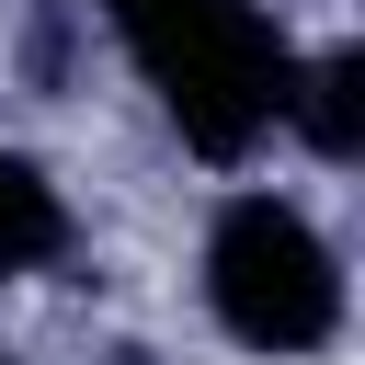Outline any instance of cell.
Masks as SVG:
<instances>
[{"instance_id":"cell-3","label":"cell","mask_w":365,"mask_h":365,"mask_svg":"<svg viewBox=\"0 0 365 365\" xmlns=\"http://www.w3.org/2000/svg\"><path fill=\"white\" fill-rule=\"evenodd\" d=\"M57 251H68L57 182H46L34 160H0V274H34V262H57Z\"/></svg>"},{"instance_id":"cell-1","label":"cell","mask_w":365,"mask_h":365,"mask_svg":"<svg viewBox=\"0 0 365 365\" xmlns=\"http://www.w3.org/2000/svg\"><path fill=\"white\" fill-rule=\"evenodd\" d=\"M114 23H125L137 68L160 80V103L182 114L194 148L228 160V148H251V137L285 125L297 68H285V46L262 34L251 0H114Z\"/></svg>"},{"instance_id":"cell-4","label":"cell","mask_w":365,"mask_h":365,"mask_svg":"<svg viewBox=\"0 0 365 365\" xmlns=\"http://www.w3.org/2000/svg\"><path fill=\"white\" fill-rule=\"evenodd\" d=\"M0 365H11V354H0Z\"/></svg>"},{"instance_id":"cell-2","label":"cell","mask_w":365,"mask_h":365,"mask_svg":"<svg viewBox=\"0 0 365 365\" xmlns=\"http://www.w3.org/2000/svg\"><path fill=\"white\" fill-rule=\"evenodd\" d=\"M205 308L251 354H319L342 331V251L285 194H228L205 228Z\"/></svg>"}]
</instances>
